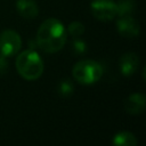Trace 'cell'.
Here are the masks:
<instances>
[{
    "instance_id": "cell-7",
    "label": "cell",
    "mask_w": 146,
    "mask_h": 146,
    "mask_svg": "<svg viewBox=\"0 0 146 146\" xmlns=\"http://www.w3.org/2000/svg\"><path fill=\"white\" fill-rule=\"evenodd\" d=\"M146 105V97L144 94H132L123 103L124 110L130 114H140L144 112Z\"/></svg>"
},
{
    "instance_id": "cell-1",
    "label": "cell",
    "mask_w": 146,
    "mask_h": 146,
    "mask_svg": "<svg viewBox=\"0 0 146 146\" xmlns=\"http://www.w3.org/2000/svg\"><path fill=\"white\" fill-rule=\"evenodd\" d=\"M38 46L48 54L59 51L66 42V30L56 18L46 19L36 32Z\"/></svg>"
},
{
    "instance_id": "cell-6",
    "label": "cell",
    "mask_w": 146,
    "mask_h": 146,
    "mask_svg": "<svg viewBox=\"0 0 146 146\" xmlns=\"http://www.w3.org/2000/svg\"><path fill=\"white\" fill-rule=\"evenodd\" d=\"M117 32L124 38H136L139 35V24L138 22L131 16H120L116 21Z\"/></svg>"
},
{
    "instance_id": "cell-10",
    "label": "cell",
    "mask_w": 146,
    "mask_h": 146,
    "mask_svg": "<svg viewBox=\"0 0 146 146\" xmlns=\"http://www.w3.org/2000/svg\"><path fill=\"white\" fill-rule=\"evenodd\" d=\"M113 144L115 146H135L137 145V139L133 133L129 131H122L113 137Z\"/></svg>"
},
{
    "instance_id": "cell-4",
    "label": "cell",
    "mask_w": 146,
    "mask_h": 146,
    "mask_svg": "<svg viewBox=\"0 0 146 146\" xmlns=\"http://www.w3.org/2000/svg\"><path fill=\"white\" fill-rule=\"evenodd\" d=\"M90 8L92 15L102 22H110L117 15L116 2L113 0H92Z\"/></svg>"
},
{
    "instance_id": "cell-11",
    "label": "cell",
    "mask_w": 146,
    "mask_h": 146,
    "mask_svg": "<svg viewBox=\"0 0 146 146\" xmlns=\"http://www.w3.org/2000/svg\"><path fill=\"white\" fill-rule=\"evenodd\" d=\"M136 8V1L135 0H119L116 3L117 15L119 16H129L132 15Z\"/></svg>"
},
{
    "instance_id": "cell-15",
    "label": "cell",
    "mask_w": 146,
    "mask_h": 146,
    "mask_svg": "<svg viewBox=\"0 0 146 146\" xmlns=\"http://www.w3.org/2000/svg\"><path fill=\"white\" fill-rule=\"evenodd\" d=\"M7 57L3 56L2 54H0V75H3L7 72L8 68V63H7Z\"/></svg>"
},
{
    "instance_id": "cell-14",
    "label": "cell",
    "mask_w": 146,
    "mask_h": 146,
    "mask_svg": "<svg viewBox=\"0 0 146 146\" xmlns=\"http://www.w3.org/2000/svg\"><path fill=\"white\" fill-rule=\"evenodd\" d=\"M72 50L73 52L76 55V56H80V55H83L86 54L87 51V43L82 40H79V39H75L73 42H72Z\"/></svg>"
},
{
    "instance_id": "cell-13",
    "label": "cell",
    "mask_w": 146,
    "mask_h": 146,
    "mask_svg": "<svg viewBox=\"0 0 146 146\" xmlns=\"http://www.w3.org/2000/svg\"><path fill=\"white\" fill-rule=\"evenodd\" d=\"M67 31H68V33L73 38H78L81 34H83V32H84V25L81 24V23H79V22H73V23H71L68 25Z\"/></svg>"
},
{
    "instance_id": "cell-8",
    "label": "cell",
    "mask_w": 146,
    "mask_h": 146,
    "mask_svg": "<svg viewBox=\"0 0 146 146\" xmlns=\"http://www.w3.org/2000/svg\"><path fill=\"white\" fill-rule=\"evenodd\" d=\"M139 57L135 52H127L120 58V70L124 76H131L138 68Z\"/></svg>"
},
{
    "instance_id": "cell-9",
    "label": "cell",
    "mask_w": 146,
    "mask_h": 146,
    "mask_svg": "<svg viewBox=\"0 0 146 146\" xmlns=\"http://www.w3.org/2000/svg\"><path fill=\"white\" fill-rule=\"evenodd\" d=\"M16 9L22 17L27 19H32L39 14L38 5L33 0H18L16 2Z\"/></svg>"
},
{
    "instance_id": "cell-3",
    "label": "cell",
    "mask_w": 146,
    "mask_h": 146,
    "mask_svg": "<svg viewBox=\"0 0 146 146\" xmlns=\"http://www.w3.org/2000/svg\"><path fill=\"white\" fill-rule=\"evenodd\" d=\"M73 78L81 84H92L103 75L102 65L92 59H83L78 62L72 70Z\"/></svg>"
},
{
    "instance_id": "cell-5",
    "label": "cell",
    "mask_w": 146,
    "mask_h": 146,
    "mask_svg": "<svg viewBox=\"0 0 146 146\" xmlns=\"http://www.w3.org/2000/svg\"><path fill=\"white\" fill-rule=\"evenodd\" d=\"M22 46L21 36L13 30H5L0 34V54L6 57L14 56L18 52Z\"/></svg>"
},
{
    "instance_id": "cell-12",
    "label": "cell",
    "mask_w": 146,
    "mask_h": 146,
    "mask_svg": "<svg viewBox=\"0 0 146 146\" xmlns=\"http://www.w3.org/2000/svg\"><path fill=\"white\" fill-rule=\"evenodd\" d=\"M73 91H74V86L70 80L65 79V80H62L59 82V84H58V94L62 97H68V96H71L73 94Z\"/></svg>"
},
{
    "instance_id": "cell-2",
    "label": "cell",
    "mask_w": 146,
    "mask_h": 146,
    "mask_svg": "<svg viewBox=\"0 0 146 146\" xmlns=\"http://www.w3.org/2000/svg\"><path fill=\"white\" fill-rule=\"evenodd\" d=\"M16 70L26 80H36L43 72V62L34 50H24L16 58Z\"/></svg>"
}]
</instances>
